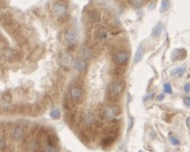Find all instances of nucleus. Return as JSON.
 <instances>
[{"label":"nucleus","mask_w":190,"mask_h":152,"mask_svg":"<svg viewBox=\"0 0 190 152\" xmlns=\"http://www.w3.org/2000/svg\"><path fill=\"white\" fill-rule=\"evenodd\" d=\"M114 60H115L116 63L119 64V65L125 64V63L128 62V53L125 52V51L118 52L116 56H115Z\"/></svg>","instance_id":"nucleus-5"},{"label":"nucleus","mask_w":190,"mask_h":152,"mask_svg":"<svg viewBox=\"0 0 190 152\" xmlns=\"http://www.w3.org/2000/svg\"><path fill=\"white\" fill-rule=\"evenodd\" d=\"M119 114V110L116 107H108L104 111V116L107 120H114Z\"/></svg>","instance_id":"nucleus-1"},{"label":"nucleus","mask_w":190,"mask_h":152,"mask_svg":"<svg viewBox=\"0 0 190 152\" xmlns=\"http://www.w3.org/2000/svg\"><path fill=\"white\" fill-rule=\"evenodd\" d=\"M185 72H186V67L185 66H181V67H178V68H176L173 70L172 75L176 76V77H182L185 73Z\"/></svg>","instance_id":"nucleus-12"},{"label":"nucleus","mask_w":190,"mask_h":152,"mask_svg":"<svg viewBox=\"0 0 190 152\" xmlns=\"http://www.w3.org/2000/svg\"><path fill=\"white\" fill-rule=\"evenodd\" d=\"M53 13L58 16H63L67 13V7L65 5L61 4V3H57L55 4L52 7Z\"/></svg>","instance_id":"nucleus-3"},{"label":"nucleus","mask_w":190,"mask_h":152,"mask_svg":"<svg viewBox=\"0 0 190 152\" xmlns=\"http://www.w3.org/2000/svg\"><path fill=\"white\" fill-rule=\"evenodd\" d=\"M25 136V131L21 126H16L11 133V138L15 141H20Z\"/></svg>","instance_id":"nucleus-2"},{"label":"nucleus","mask_w":190,"mask_h":152,"mask_svg":"<svg viewBox=\"0 0 190 152\" xmlns=\"http://www.w3.org/2000/svg\"><path fill=\"white\" fill-rule=\"evenodd\" d=\"M98 36H99V38H100V39H106L107 34H106V33L104 30H100V31L99 32V33H98Z\"/></svg>","instance_id":"nucleus-24"},{"label":"nucleus","mask_w":190,"mask_h":152,"mask_svg":"<svg viewBox=\"0 0 190 152\" xmlns=\"http://www.w3.org/2000/svg\"><path fill=\"white\" fill-rule=\"evenodd\" d=\"M134 123H135L134 118H133V117H129V119H128V131H130L133 128Z\"/></svg>","instance_id":"nucleus-22"},{"label":"nucleus","mask_w":190,"mask_h":152,"mask_svg":"<svg viewBox=\"0 0 190 152\" xmlns=\"http://www.w3.org/2000/svg\"><path fill=\"white\" fill-rule=\"evenodd\" d=\"M164 97H165L164 94L161 93V94L158 95V97H157V100H158V101H162V100H164Z\"/></svg>","instance_id":"nucleus-27"},{"label":"nucleus","mask_w":190,"mask_h":152,"mask_svg":"<svg viewBox=\"0 0 190 152\" xmlns=\"http://www.w3.org/2000/svg\"><path fill=\"white\" fill-rule=\"evenodd\" d=\"M42 152H57V150L54 146H51V145H47L43 149Z\"/></svg>","instance_id":"nucleus-21"},{"label":"nucleus","mask_w":190,"mask_h":152,"mask_svg":"<svg viewBox=\"0 0 190 152\" xmlns=\"http://www.w3.org/2000/svg\"><path fill=\"white\" fill-rule=\"evenodd\" d=\"M69 93H70V96H71L72 98H74V99H79L81 97V95H82V91L79 87L74 86V87H72L70 89Z\"/></svg>","instance_id":"nucleus-10"},{"label":"nucleus","mask_w":190,"mask_h":152,"mask_svg":"<svg viewBox=\"0 0 190 152\" xmlns=\"http://www.w3.org/2000/svg\"><path fill=\"white\" fill-rule=\"evenodd\" d=\"M183 104L187 107V108H190V97L188 96V97H185L183 98Z\"/></svg>","instance_id":"nucleus-23"},{"label":"nucleus","mask_w":190,"mask_h":152,"mask_svg":"<svg viewBox=\"0 0 190 152\" xmlns=\"http://www.w3.org/2000/svg\"><path fill=\"white\" fill-rule=\"evenodd\" d=\"M115 140V138H114V137L112 136H108L105 138H103V140L101 142V144L103 145V146H110L111 144L114 142Z\"/></svg>","instance_id":"nucleus-14"},{"label":"nucleus","mask_w":190,"mask_h":152,"mask_svg":"<svg viewBox=\"0 0 190 152\" xmlns=\"http://www.w3.org/2000/svg\"><path fill=\"white\" fill-rule=\"evenodd\" d=\"M122 90H123V85L122 82H115L110 85V92L114 96L119 94L122 92Z\"/></svg>","instance_id":"nucleus-7"},{"label":"nucleus","mask_w":190,"mask_h":152,"mask_svg":"<svg viewBox=\"0 0 190 152\" xmlns=\"http://www.w3.org/2000/svg\"><path fill=\"white\" fill-rule=\"evenodd\" d=\"M169 141L171 142V144H172L173 145H179L180 144L179 139H178V138H176L175 136H173L171 133L169 134Z\"/></svg>","instance_id":"nucleus-19"},{"label":"nucleus","mask_w":190,"mask_h":152,"mask_svg":"<svg viewBox=\"0 0 190 152\" xmlns=\"http://www.w3.org/2000/svg\"><path fill=\"white\" fill-rule=\"evenodd\" d=\"M163 25L161 24V22H158L156 24V26L153 27V32H152V35L154 38H158L161 35V33H163Z\"/></svg>","instance_id":"nucleus-11"},{"label":"nucleus","mask_w":190,"mask_h":152,"mask_svg":"<svg viewBox=\"0 0 190 152\" xmlns=\"http://www.w3.org/2000/svg\"><path fill=\"white\" fill-rule=\"evenodd\" d=\"M134 5H135V6H136V7H141V3L140 1H138V0H135V1H134Z\"/></svg>","instance_id":"nucleus-28"},{"label":"nucleus","mask_w":190,"mask_h":152,"mask_svg":"<svg viewBox=\"0 0 190 152\" xmlns=\"http://www.w3.org/2000/svg\"><path fill=\"white\" fill-rule=\"evenodd\" d=\"M90 17H91V19H92V21H100V14L99 13H97L96 11H93V12H92L91 14H90Z\"/></svg>","instance_id":"nucleus-20"},{"label":"nucleus","mask_w":190,"mask_h":152,"mask_svg":"<svg viewBox=\"0 0 190 152\" xmlns=\"http://www.w3.org/2000/svg\"><path fill=\"white\" fill-rule=\"evenodd\" d=\"M183 88H184L185 92H187V93H189L190 92V83H187V84H185V85L183 86Z\"/></svg>","instance_id":"nucleus-26"},{"label":"nucleus","mask_w":190,"mask_h":152,"mask_svg":"<svg viewBox=\"0 0 190 152\" xmlns=\"http://www.w3.org/2000/svg\"><path fill=\"white\" fill-rule=\"evenodd\" d=\"M81 55L85 58L91 57V51L87 48H83L81 51Z\"/></svg>","instance_id":"nucleus-17"},{"label":"nucleus","mask_w":190,"mask_h":152,"mask_svg":"<svg viewBox=\"0 0 190 152\" xmlns=\"http://www.w3.org/2000/svg\"><path fill=\"white\" fill-rule=\"evenodd\" d=\"M144 54H145V49L143 47L142 45H140L138 46L137 50L135 51V57H134V63L135 64H137L139 63L141 60H142L143 57H144Z\"/></svg>","instance_id":"nucleus-6"},{"label":"nucleus","mask_w":190,"mask_h":152,"mask_svg":"<svg viewBox=\"0 0 190 152\" xmlns=\"http://www.w3.org/2000/svg\"><path fill=\"white\" fill-rule=\"evenodd\" d=\"M125 152H128V151H125Z\"/></svg>","instance_id":"nucleus-31"},{"label":"nucleus","mask_w":190,"mask_h":152,"mask_svg":"<svg viewBox=\"0 0 190 152\" xmlns=\"http://www.w3.org/2000/svg\"><path fill=\"white\" fill-rule=\"evenodd\" d=\"M138 152H144V151H142V150H139V151Z\"/></svg>","instance_id":"nucleus-30"},{"label":"nucleus","mask_w":190,"mask_h":152,"mask_svg":"<svg viewBox=\"0 0 190 152\" xmlns=\"http://www.w3.org/2000/svg\"><path fill=\"white\" fill-rule=\"evenodd\" d=\"M94 123H95V118H94V116H93V114H91V113L87 114V115L86 116V117H85V124H86L87 126H93Z\"/></svg>","instance_id":"nucleus-13"},{"label":"nucleus","mask_w":190,"mask_h":152,"mask_svg":"<svg viewBox=\"0 0 190 152\" xmlns=\"http://www.w3.org/2000/svg\"><path fill=\"white\" fill-rule=\"evenodd\" d=\"M65 40L69 45H74L77 40V33L73 29H69L65 33Z\"/></svg>","instance_id":"nucleus-4"},{"label":"nucleus","mask_w":190,"mask_h":152,"mask_svg":"<svg viewBox=\"0 0 190 152\" xmlns=\"http://www.w3.org/2000/svg\"><path fill=\"white\" fill-rule=\"evenodd\" d=\"M186 124H187L188 127H189L190 128V116H188V117L187 118V120H186Z\"/></svg>","instance_id":"nucleus-29"},{"label":"nucleus","mask_w":190,"mask_h":152,"mask_svg":"<svg viewBox=\"0 0 190 152\" xmlns=\"http://www.w3.org/2000/svg\"><path fill=\"white\" fill-rule=\"evenodd\" d=\"M186 56L184 49H176L171 54V60L172 61H178L183 59Z\"/></svg>","instance_id":"nucleus-8"},{"label":"nucleus","mask_w":190,"mask_h":152,"mask_svg":"<svg viewBox=\"0 0 190 152\" xmlns=\"http://www.w3.org/2000/svg\"><path fill=\"white\" fill-rule=\"evenodd\" d=\"M50 116L51 117L54 119V120H57V119H59L60 118V116H61V111L59 109H54L51 111V113H50Z\"/></svg>","instance_id":"nucleus-16"},{"label":"nucleus","mask_w":190,"mask_h":152,"mask_svg":"<svg viewBox=\"0 0 190 152\" xmlns=\"http://www.w3.org/2000/svg\"><path fill=\"white\" fill-rule=\"evenodd\" d=\"M5 147V141L4 139V138H0V150H3Z\"/></svg>","instance_id":"nucleus-25"},{"label":"nucleus","mask_w":190,"mask_h":152,"mask_svg":"<svg viewBox=\"0 0 190 152\" xmlns=\"http://www.w3.org/2000/svg\"><path fill=\"white\" fill-rule=\"evenodd\" d=\"M170 6V1L169 0H162L161 7H160V12H165L169 10Z\"/></svg>","instance_id":"nucleus-15"},{"label":"nucleus","mask_w":190,"mask_h":152,"mask_svg":"<svg viewBox=\"0 0 190 152\" xmlns=\"http://www.w3.org/2000/svg\"><path fill=\"white\" fill-rule=\"evenodd\" d=\"M164 92H165V93H167V94H172V93H173L171 85L169 84V83H164Z\"/></svg>","instance_id":"nucleus-18"},{"label":"nucleus","mask_w":190,"mask_h":152,"mask_svg":"<svg viewBox=\"0 0 190 152\" xmlns=\"http://www.w3.org/2000/svg\"><path fill=\"white\" fill-rule=\"evenodd\" d=\"M87 63L84 59H80L74 63V68L77 71H80V72L84 71L87 69Z\"/></svg>","instance_id":"nucleus-9"}]
</instances>
